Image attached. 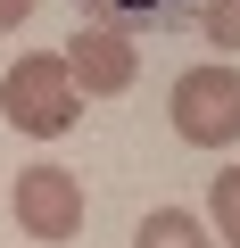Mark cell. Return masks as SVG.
<instances>
[{
  "label": "cell",
  "mask_w": 240,
  "mask_h": 248,
  "mask_svg": "<svg viewBox=\"0 0 240 248\" xmlns=\"http://www.w3.org/2000/svg\"><path fill=\"white\" fill-rule=\"evenodd\" d=\"M0 116H9L17 133H33V141H58L66 124L83 116V91H75L66 58H50V50H25L9 75H0Z\"/></svg>",
  "instance_id": "cell-1"
},
{
  "label": "cell",
  "mask_w": 240,
  "mask_h": 248,
  "mask_svg": "<svg viewBox=\"0 0 240 248\" xmlns=\"http://www.w3.org/2000/svg\"><path fill=\"white\" fill-rule=\"evenodd\" d=\"M133 248H215V232H207L191 207H149L141 232H133Z\"/></svg>",
  "instance_id": "cell-5"
},
{
  "label": "cell",
  "mask_w": 240,
  "mask_h": 248,
  "mask_svg": "<svg viewBox=\"0 0 240 248\" xmlns=\"http://www.w3.org/2000/svg\"><path fill=\"white\" fill-rule=\"evenodd\" d=\"M207 42H215V58L240 50V0H207Z\"/></svg>",
  "instance_id": "cell-7"
},
{
  "label": "cell",
  "mask_w": 240,
  "mask_h": 248,
  "mask_svg": "<svg viewBox=\"0 0 240 248\" xmlns=\"http://www.w3.org/2000/svg\"><path fill=\"white\" fill-rule=\"evenodd\" d=\"M58 58H66V75H75L83 99H116V91H133V75H141V50H133L125 25H83Z\"/></svg>",
  "instance_id": "cell-4"
},
{
  "label": "cell",
  "mask_w": 240,
  "mask_h": 248,
  "mask_svg": "<svg viewBox=\"0 0 240 248\" xmlns=\"http://www.w3.org/2000/svg\"><path fill=\"white\" fill-rule=\"evenodd\" d=\"M83 9H99V17H116V0H83Z\"/></svg>",
  "instance_id": "cell-9"
},
{
  "label": "cell",
  "mask_w": 240,
  "mask_h": 248,
  "mask_svg": "<svg viewBox=\"0 0 240 248\" xmlns=\"http://www.w3.org/2000/svg\"><path fill=\"white\" fill-rule=\"evenodd\" d=\"M9 207H17V232L25 240H75L83 232V174L75 166H25L17 174V190H9Z\"/></svg>",
  "instance_id": "cell-3"
},
{
  "label": "cell",
  "mask_w": 240,
  "mask_h": 248,
  "mask_svg": "<svg viewBox=\"0 0 240 248\" xmlns=\"http://www.w3.org/2000/svg\"><path fill=\"white\" fill-rule=\"evenodd\" d=\"M166 108H174V133L191 149H232L240 141V66H224V58L182 66L174 91H166Z\"/></svg>",
  "instance_id": "cell-2"
},
{
  "label": "cell",
  "mask_w": 240,
  "mask_h": 248,
  "mask_svg": "<svg viewBox=\"0 0 240 248\" xmlns=\"http://www.w3.org/2000/svg\"><path fill=\"white\" fill-rule=\"evenodd\" d=\"M207 215H215V240H224V248H240V166H224V174H215Z\"/></svg>",
  "instance_id": "cell-6"
},
{
  "label": "cell",
  "mask_w": 240,
  "mask_h": 248,
  "mask_svg": "<svg viewBox=\"0 0 240 248\" xmlns=\"http://www.w3.org/2000/svg\"><path fill=\"white\" fill-rule=\"evenodd\" d=\"M25 17H33V0H0V33H17Z\"/></svg>",
  "instance_id": "cell-8"
}]
</instances>
